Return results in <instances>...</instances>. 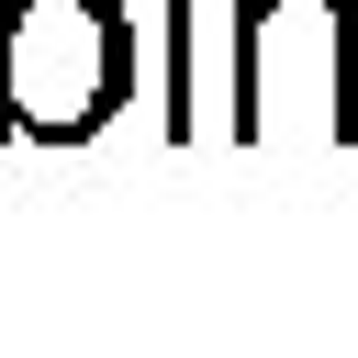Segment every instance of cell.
Listing matches in <instances>:
<instances>
[{
    "label": "cell",
    "instance_id": "1",
    "mask_svg": "<svg viewBox=\"0 0 358 358\" xmlns=\"http://www.w3.org/2000/svg\"><path fill=\"white\" fill-rule=\"evenodd\" d=\"M134 90V22L123 0H0V134L78 145Z\"/></svg>",
    "mask_w": 358,
    "mask_h": 358
},
{
    "label": "cell",
    "instance_id": "2",
    "mask_svg": "<svg viewBox=\"0 0 358 358\" xmlns=\"http://www.w3.org/2000/svg\"><path fill=\"white\" fill-rule=\"evenodd\" d=\"M347 134V0H246L235 11V134Z\"/></svg>",
    "mask_w": 358,
    "mask_h": 358
}]
</instances>
